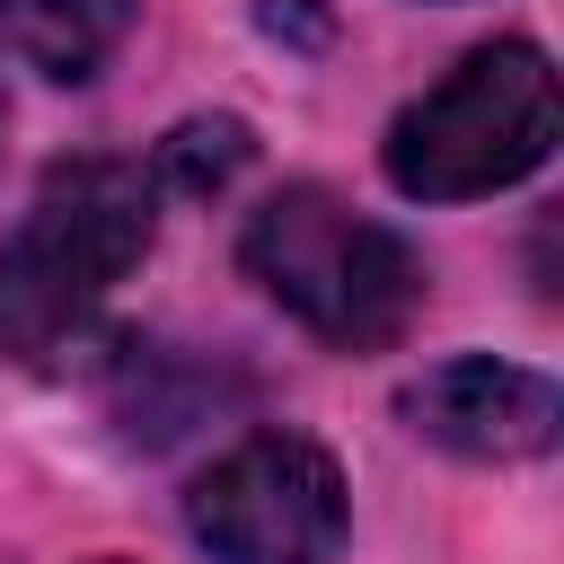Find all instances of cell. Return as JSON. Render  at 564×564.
Masks as SVG:
<instances>
[{"label": "cell", "mask_w": 564, "mask_h": 564, "mask_svg": "<svg viewBox=\"0 0 564 564\" xmlns=\"http://www.w3.org/2000/svg\"><path fill=\"white\" fill-rule=\"evenodd\" d=\"M159 185L132 159H62L0 238V352L53 370L88 344L106 291L150 256Z\"/></svg>", "instance_id": "1"}, {"label": "cell", "mask_w": 564, "mask_h": 564, "mask_svg": "<svg viewBox=\"0 0 564 564\" xmlns=\"http://www.w3.org/2000/svg\"><path fill=\"white\" fill-rule=\"evenodd\" d=\"M238 256L308 335L344 352L397 344L405 317L423 308V256L326 185H282L264 212H247Z\"/></svg>", "instance_id": "2"}, {"label": "cell", "mask_w": 564, "mask_h": 564, "mask_svg": "<svg viewBox=\"0 0 564 564\" xmlns=\"http://www.w3.org/2000/svg\"><path fill=\"white\" fill-rule=\"evenodd\" d=\"M555 70L529 35L476 44L441 88H423L397 123H388V185L414 203H467V194H502L529 167H546L555 150Z\"/></svg>", "instance_id": "3"}, {"label": "cell", "mask_w": 564, "mask_h": 564, "mask_svg": "<svg viewBox=\"0 0 564 564\" xmlns=\"http://www.w3.org/2000/svg\"><path fill=\"white\" fill-rule=\"evenodd\" d=\"M185 529L212 564H326L344 546V467L300 432H256L194 476Z\"/></svg>", "instance_id": "4"}, {"label": "cell", "mask_w": 564, "mask_h": 564, "mask_svg": "<svg viewBox=\"0 0 564 564\" xmlns=\"http://www.w3.org/2000/svg\"><path fill=\"white\" fill-rule=\"evenodd\" d=\"M397 414L432 449H458V458H546L555 432H564L555 379L520 370V361H494V352H458V361L405 379Z\"/></svg>", "instance_id": "5"}, {"label": "cell", "mask_w": 564, "mask_h": 564, "mask_svg": "<svg viewBox=\"0 0 564 564\" xmlns=\"http://www.w3.org/2000/svg\"><path fill=\"white\" fill-rule=\"evenodd\" d=\"M0 35L44 79H97L123 35V0H0Z\"/></svg>", "instance_id": "6"}, {"label": "cell", "mask_w": 564, "mask_h": 564, "mask_svg": "<svg viewBox=\"0 0 564 564\" xmlns=\"http://www.w3.org/2000/svg\"><path fill=\"white\" fill-rule=\"evenodd\" d=\"M247 159H256V141H247L238 115H194V123H176V132L159 141L150 185H167V194H220Z\"/></svg>", "instance_id": "7"}, {"label": "cell", "mask_w": 564, "mask_h": 564, "mask_svg": "<svg viewBox=\"0 0 564 564\" xmlns=\"http://www.w3.org/2000/svg\"><path fill=\"white\" fill-rule=\"evenodd\" d=\"M264 26H273V35H282V26H300L308 44L326 35V18H308V0H264Z\"/></svg>", "instance_id": "8"}]
</instances>
